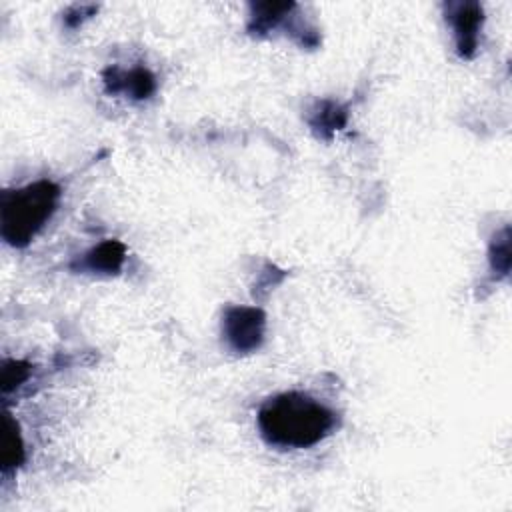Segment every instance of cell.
<instances>
[{
    "label": "cell",
    "mask_w": 512,
    "mask_h": 512,
    "mask_svg": "<svg viewBox=\"0 0 512 512\" xmlns=\"http://www.w3.org/2000/svg\"><path fill=\"white\" fill-rule=\"evenodd\" d=\"M256 424L268 446L302 450L330 436L338 426V414L304 392H280L260 404Z\"/></svg>",
    "instance_id": "cell-1"
},
{
    "label": "cell",
    "mask_w": 512,
    "mask_h": 512,
    "mask_svg": "<svg viewBox=\"0 0 512 512\" xmlns=\"http://www.w3.org/2000/svg\"><path fill=\"white\" fill-rule=\"evenodd\" d=\"M60 186L52 180H36L0 194V236L12 248H26L54 216L60 202Z\"/></svg>",
    "instance_id": "cell-2"
},
{
    "label": "cell",
    "mask_w": 512,
    "mask_h": 512,
    "mask_svg": "<svg viewBox=\"0 0 512 512\" xmlns=\"http://www.w3.org/2000/svg\"><path fill=\"white\" fill-rule=\"evenodd\" d=\"M222 338L230 352L238 356L262 348L266 334V314L258 306H226L222 310Z\"/></svg>",
    "instance_id": "cell-3"
},
{
    "label": "cell",
    "mask_w": 512,
    "mask_h": 512,
    "mask_svg": "<svg viewBox=\"0 0 512 512\" xmlns=\"http://www.w3.org/2000/svg\"><path fill=\"white\" fill-rule=\"evenodd\" d=\"M444 18L452 28L456 54L464 60L476 56L480 46V30L484 24V8L474 0H456L442 4Z\"/></svg>",
    "instance_id": "cell-4"
},
{
    "label": "cell",
    "mask_w": 512,
    "mask_h": 512,
    "mask_svg": "<svg viewBox=\"0 0 512 512\" xmlns=\"http://www.w3.org/2000/svg\"><path fill=\"white\" fill-rule=\"evenodd\" d=\"M102 84L106 94H124L132 100H148L158 88L154 72L146 66H132L128 70L120 66H108L102 70Z\"/></svg>",
    "instance_id": "cell-5"
},
{
    "label": "cell",
    "mask_w": 512,
    "mask_h": 512,
    "mask_svg": "<svg viewBox=\"0 0 512 512\" xmlns=\"http://www.w3.org/2000/svg\"><path fill=\"white\" fill-rule=\"evenodd\" d=\"M126 262V246L116 238H106L86 250L82 256L70 262V270L84 274H104L116 276L120 274Z\"/></svg>",
    "instance_id": "cell-6"
},
{
    "label": "cell",
    "mask_w": 512,
    "mask_h": 512,
    "mask_svg": "<svg viewBox=\"0 0 512 512\" xmlns=\"http://www.w3.org/2000/svg\"><path fill=\"white\" fill-rule=\"evenodd\" d=\"M296 10H298L296 2H250L246 32L250 36L262 38L278 28L286 30Z\"/></svg>",
    "instance_id": "cell-7"
},
{
    "label": "cell",
    "mask_w": 512,
    "mask_h": 512,
    "mask_svg": "<svg viewBox=\"0 0 512 512\" xmlns=\"http://www.w3.org/2000/svg\"><path fill=\"white\" fill-rule=\"evenodd\" d=\"M304 120L316 138L328 142L338 130L346 128L348 106L332 98H320L306 110Z\"/></svg>",
    "instance_id": "cell-8"
},
{
    "label": "cell",
    "mask_w": 512,
    "mask_h": 512,
    "mask_svg": "<svg viewBox=\"0 0 512 512\" xmlns=\"http://www.w3.org/2000/svg\"><path fill=\"white\" fill-rule=\"evenodd\" d=\"M26 460V446L20 424L10 412L4 414V436H2V472L8 474L18 470Z\"/></svg>",
    "instance_id": "cell-9"
},
{
    "label": "cell",
    "mask_w": 512,
    "mask_h": 512,
    "mask_svg": "<svg viewBox=\"0 0 512 512\" xmlns=\"http://www.w3.org/2000/svg\"><path fill=\"white\" fill-rule=\"evenodd\" d=\"M512 250H510V226H502L494 232L488 244V266L494 280H506L510 274Z\"/></svg>",
    "instance_id": "cell-10"
},
{
    "label": "cell",
    "mask_w": 512,
    "mask_h": 512,
    "mask_svg": "<svg viewBox=\"0 0 512 512\" xmlns=\"http://www.w3.org/2000/svg\"><path fill=\"white\" fill-rule=\"evenodd\" d=\"M32 368L34 366L26 360H12V358L2 360V368H0L2 396H8L10 392L18 390L32 376Z\"/></svg>",
    "instance_id": "cell-11"
},
{
    "label": "cell",
    "mask_w": 512,
    "mask_h": 512,
    "mask_svg": "<svg viewBox=\"0 0 512 512\" xmlns=\"http://www.w3.org/2000/svg\"><path fill=\"white\" fill-rule=\"evenodd\" d=\"M286 278V270L278 268L276 264H264V268L258 272L256 280H254V286H252V296L256 300H264L270 290H274L282 280Z\"/></svg>",
    "instance_id": "cell-12"
},
{
    "label": "cell",
    "mask_w": 512,
    "mask_h": 512,
    "mask_svg": "<svg viewBox=\"0 0 512 512\" xmlns=\"http://www.w3.org/2000/svg\"><path fill=\"white\" fill-rule=\"evenodd\" d=\"M96 12H98V6H96V4H74V6H70V8L64 12L62 20H64V26H66V28L74 30V28L82 26L88 18H92Z\"/></svg>",
    "instance_id": "cell-13"
}]
</instances>
